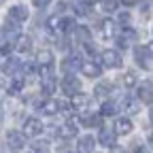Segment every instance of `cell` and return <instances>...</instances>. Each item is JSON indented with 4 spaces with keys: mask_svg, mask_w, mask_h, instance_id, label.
Instances as JSON below:
<instances>
[{
    "mask_svg": "<svg viewBox=\"0 0 153 153\" xmlns=\"http://www.w3.org/2000/svg\"><path fill=\"white\" fill-rule=\"evenodd\" d=\"M130 19H132V17H130V13H126V11H123V13H119V15H117V24H119V26H128V24H130Z\"/></svg>",
    "mask_w": 153,
    "mask_h": 153,
    "instance_id": "cell-32",
    "label": "cell"
},
{
    "mask_svg": "<svg viewBox=\"0 0 153 153\" xmlns=\"http://www.w3.org/2000/svg\"><path fill=\"white\" fill-rule=\"evenodd\" d=\"M134 153H147V151H145L143 147H136V151H134Z\"/></svg>",
    "mask_w": 153,
    "mask_h": 153,
    "instance_id": "cell-38",
    "label": "cell"
},
{
    "mask_svg": "<svg viewBox=\"0 0 153 153\" xmlns=\"http://www.w3.org/2000/svg\"><path fill=\"white\" fill-rule=\"evenodd\" d=\"M38 66H53V53L51 51H41L38 53Z\"/></svg>",
    "mask_w": 153,
    "mask_h": 153,
    "instance_id": "cell-23",
    "label": "cell"
},
{
    "mask_svg": "<svg viewBox=\"0 0 153 153\" xmlns=\"http://www.w3.org/2000/svg\"><path fill=\"white\" fill-rule=\"evenodd\" d=\"M81 66H83V60L79 55H66L64 57V62H62V68L66 70V72H76V70H81Z\"/></svg>",
    "mask_w": 153,
    "mask_h": 153,
    "instance_id": "cell-6",
    "label": "cell"
},
{
    "mask_svg": "<svg viewBox=\"0 0 153 153\" xmlns=\"http://www.w3.org/2000/svg\"><path fill=\"white\" fill-rule=\"evenodd\" d=\"M43 130H45L43 121L36 117H28L24 121V136H28V138H38L43 134Z\"/></svg>",
    "mask_w": 153,
    "mask_h": 153,
    "instance_id": "cell-2",
    "label": "cell"
},
{
    "mask_svg": "<svg viewBox=\"0 0 153 153\" xmlns=\"http://www.w3.org/2000/svg\"><path fill=\"white\" fill-rule=\"evenodd\" d=\"M19 68H22V62L13 57V60H9V62H7V66H4V72H7V74H15Z\"/></svg>",
    "mask_w": 153,
    "mask_h": 153,
    "instance_id": "cell-27",
    "label": "cell"
},
{
    "mask_svg": "<svg viewBox=\"0 0 153 153\" xmlns=\"http://www.w3.org/2000/svg\"><path fill=\"white\" fill-rule=\"evenodd\" d=\"M49 2H51V0H32V4H34L36 9H45Z\"/></svg>",
    "mask_w": 153,
    "mask_h": 153,
    "instance_id": "cell-35",
    "label": "cell"
},
{
    "mask_svg": "<svg viewBox=\"0 0 153 153\" xmlns=\"http://www.w3.org/2000/svg\"><path fill=\"white\" fill-rule=\"evenodd\" d=\"M2 115L4 113H2V104H0V123H2Z\"/></svg>",
    "mask_w": 153,
    "mask_h": 153,
    "instance_id": "cell-40",
    "label": "cell"
},
{
    "mask_svg": "<svg viewBox=\"0 0 153 153\" xmlns=\"http://www.w3.org/2000/svg\"><path fill=\"white\" fill-rule=\"evenodd\" d=\"M7 145L11 151H22L26 147V136H24V132H17V130H11L7 132Z\"/></svg>",
    "mask_w": 153,
    "mask_h": 153,
    "instance_id": "cell-4",
    "label": "cell"
},
{
    "mask_svg": "<svg viewBox=\"0 0 153 153\" xmlns=\"http://www.w3.org/2000/svg\"><path fill=\"white\" fill-rule=\"evenodd\" d=\"M68 153H79V151H68Z\"/></svg>",
    "mask_w": 153,
    "mask_h": 153,
    "instance_id": "cell-43",
    "label": "cell"
},
{
    "mask_svg": "<svg viewBox=\"0 0 153 153\" xmlns=\"http://www.w3.org/2000/svg\"><path fill=\"white\" fill-rule=\"evenodd\" d=\"M87 102H89V100H87V96L81 94V91H76V94L70 96V104H72L74 108H81V106H85Z\"/></svg>",
    "mask_w": 153,
    "mask_h": 153,
    "instance_id": "cell-20",
    "label": "cell"
},
{
    "mask_svg": "<svg viewBox=\"0 0 153 153\" xmlns=\"http://www.w3.org/2000/svg\"><path fill=\"white\" fill-rule=\"evenodd\" d=\"M76 145H79V153H91L94 147H96V138L87 134V136H81L76 140Z\"/></svg>",
    "mask_w": 153,
    "mask_h": 153,
    "instance_id": "cell-12",
    "label": "cell"
},
{
    "mask_svg": "<svg viewBox=\"0 0 153 153\" xmlns=\"http://www.w3.org/2000/svg\"><path fill=\"white\" fill-rule=\"evenodd\" d=\"M100 123H102L100 115H85L83 117V126H87V128H98Z\"/></svg>",
    "mask_w": 153,
    "mask_h": 153,
    "instance_id": "cell-25",
    "label": "cell"
},
{
    "mask_svg": "<svg viewBox=\"0 0 153 153\" xmlns=\"http://www.w3.org/2000/svg\"><path fill=\"white\" fill-rule=\"evenodd\" d=\"M145 49H147V53L153 57V41H151V43H147V45H145Z\"/></svg>",
    "mask_w": 153,
    "mask_h": 153,
    "instance_id": "cell-36",
    "label": "cell"
},
{
    "mask_svg": "<svg viewBox=\"0 0 153 153\" xmlns=\"http://www.w3.org/2000/svg\"><path fill=\"white\" fill-rule=\"evenodd\" d=\"M28 9L24 7V4H15V7H11L9 9V19L11 22H15V24H24L26 19H28Z\"/></svg>",
    "mask_w": 153,
    "mask_h": 153,
    "instance_id": "cell-5",
    "label": "cell"
},
{
    "mask_svg": "<svg viewBox=\"0 0 153 153\" xmlns=\"http://www.w3.org/2000/svg\"><path fill=\"white\" fill-rule=\"evenodd\" d=\"M87 2H89V4H91V2H98V0H87Z\"/></svg>",
    "mask_w": 153,
    "mask_h": 153,
    "instance_id": "cell-42",
    "label": "cell"
},
{
    "mask_svg": "<svg viewBox=\"0 0 153 153\" xmlns=\"http://www.w3.org/2000/svg\"><path fill=\"white\" fill-rule=\"evenodd\" d=\"M134 60H136V64H138L140 68H145V70L151 68V55L147 53L145 47H138L136 51H134Z\"/></svg>",
    "mask_w": 153,
    "mask_h": 153,
    "instance_id": "cell-10",
    "label": "cell"
},
{
    "mask_svg": "<svg viewBox=\"0 0 153 153\" xmlns=\"http://www.w3.org/2000/svg\"><path fill=\"white\" fill-rule=\"evenodd\" d=\"M76 28V24H74V19H70V17H62L60 19V34H70L72 30Z\"/></svg>",
    "mask_w": 153,
    "mask_h": 153,
    "instance_id": "cell-18",
    "label": "cell"
},
{
    "mask_svg": "<svg viewBox=\"0 0 153 153\" xmlns=\"http://www.w3.org/2000/svg\"><path fill=\"white\" fill-rule=\"evenodd\" d=\"M132 121L128 119V117H119L117 121H115V126H113V132L115 134H121V136H126V134H130L132 132Z\"/></svg>",
    "mask_w": 153,
    "mask_h": 153,
    "instance_id": "cell-11",
    "label": "cell"
},
{
    "mask_svg": "<svg viewBox=\"0 0 153 153\" xmlns=\"http://www.w3.org/2000/svg\"><path fill=\"white\" fill-rule=\"evenodd\" d=\"M55 89H57V83H55L53 76H49V79H43V94H45V96H53Z\"/></svg>",
    "mask_w": 153,
    "mask_h": 153,
    "instance_id": "cell-22",
    "label": "cell"
},
{
    "mask_svg": "<svg viewBox=\"0 0 153 153\" xmlns=\"http://www.w3.org/2000/svg\"><path fill=\"white\" fill-rule=\"evenodd\" d=\"M2 2H4V0H0V7H2Z\"/></svg>",
    "mask_w": 153,
    "mask_h": 153,
    "instance_id": "cell-44",
    "label": "cell"
},
{
    "mask_svg": "<svg viewBox=\"0 0 153 153\" xmlns=\"http://www.w3.org/2000/svg\"><path fill=\"white\" fill-rule=\"evenodd\" d=\"M74 11H76V15H87V13H89V2H85V4H74Z\"/></svg>",
    "mask_w": 153,
    "mask_h": 153,
    "instance_id": "cell-33",
    "label": "cell"
},
{
    "mask_svg": "<svg viewBox=\"0 0 153 153\" xmlns=\"http://www.w3.org/2000/svg\"><path fill=\"white\" fill-rule=\"evenodd\" d=\"M121 36L126 38V41H128V43H130V41H134V38H136V32H134L132 28H126V30L121 32Z\"/></svg>",
    "mask_w": 153,
    "mask_h": 153,
    "instance_id": "cell-34",
    "label": "cell"
},
{
    "mask_svg": "<svg viewBox=\"0 0 153 153\" xmlns=\"http://www.w3.org/2000/svg\"><path fill=\"white\" fill-rule=\"evenodd\" d=\"M32 153H49V143L47 140H36L32 145Z\"/></svg>",
    "mask_w": 153,
    "mask_h": 153,
    "instance_id": "cell-29",
    "label": "cell"
},
{
    "mask_svg": "<svg viewBox=\"0 0 153 153\" xmlns=\"http://www.w3.org/2000/svg\"><path fill=\"white\" fill-rule=\"evenodd\" d=\"M17 47H19V51H28V49H30V38L24 36V34H19V38H17Z\"/></svg>",
    "mask_w": 153,
    "mask_h": 153,
    "instance_id": "cell-30",
    "label": "cell"
},
{
    "mask_svg": "<svg viewBox=\"0 0 153 153\" xmlns=\"http://www.w3.org/2000/svg\"><path fill=\"white\" fill-rule=\"evenodd\" d=\"M123 62V57L117 49H104L100 53V66H106V68H119Z\"/></svg>",
    "mask_w": 153,
    "mask_h": 153,
    "instance_id": "cell-1",
    "label": "cell"
},
{
    "mask_svg": "<svg viewBox=\"0 0 153 153\" xmlns=\"http://www.w3.org/2000/svg\"><path fill=\"white\" fill-rule=\"evenodd\" d=\"M138 83V76H136V72L134 70H126L123 74H121V85L123 87H134Z\"/></svg>",
    "mask_w": 153,
    "mask_h": 153,
    "instance_id": "cell-17",
    "label": "cell"
},
{
    "mask_svg": "<svg viewBox=\"0 0 153 153\" xmlns=\"http://www.w3.org/2000/svg\"><path fill=\"white\" fill-rule=\"evenodd\" d=\"M79 87H81V81L76 79V76H74L72 72H66V74L62 76V81H60V89L68 96V98H70L72 94L79 91Z\"/></svg>",
    "mask_w": 153,
    "mask_h": 153,
    "instance_id": "cell-3",
    "label": "cell"
},
{
    "mask_svg": "<svg viewBox=\"0 0 153 153\" xmlns=\"http://www.w3.org/2000/svg\"><path fill=\"white\" fill-rule=\"evenodd\" d=\"M76 134H79V128H76V123L70 121V119L64 126H60V130H57V136L60 138H74Z\"/></svg>",
    "mask_w": 153,
    "mask_h": 153,
    "instance_id": "cell-9",
    "label": "cell"
},
{
    "mask_svg": "<svg viewBox=\"0 0 153 153\" xmlns=\"http://www.w3.org/2000/svg\"><path fill=\"white\" fill-rule=\"evenodd\" d=\"M149 119H151V123H153V108H151V113H149Z\"/></svg>",
    "mask_w": 153,
    "mask_h": 153,
    "instance_id": "cell-41",
    "label": "cell"
},
{
    "mask_svg": "<svg viewBox=\"0 0 153 153\" xmlns=\"http://www.w3.org/2000/svg\"><path fill=\"white\" fill-rule=\"evenodd\" d=\"M115 113H117V104L111 102V100H104V104L100 108V115H102V117H113Z\"/></svg>",
    "mask_w": 153,
    "mask_h": 153,
    "instance_id": "cell-21",
    "label": "cell"
},
{
    "mask_svg": "<svg viewBox=\"0 0 153 153\" xmlns=\"http://www.w3.org/2000/svg\"><path fill=\"white\" fill-rule=\"evenodd\" d=\"M81 70H83V74H85V76H89V79H98V76L102 74V66H100L98 62H94V60L83 62Z\"/></svg>",
    "mask_w": 153,
    "mask_h": 153,
    "instance_id": "cell-7",
    "label": "cell"
},
{
    "mask_svg": "<svg viewBox=\"0 0 153 153\" xmlns=\"http://www.w3.org/2000/svg\"><path fill=\"white\" fill-rule=\"evenodd\" d=\"M138 100L140 102H153V81H145L138 85Z\"/></svg>",
    "mask_w": 153,
    "mask_h": 153,
    "instance_id": "cell-8",
    "label": "cell"
},
{
    "mask_svg": "<svg viewBox=\"0 0 153 153\" xmlns=\"http://www.w3.org/2000/svg\"><path fill=\"white\" fill-rule=\"evenodd\" d=\"M100 32H102L104 38H113L115 32H117V24H115L113 19H104V22L100 24Z\"/></svg>",
    "mask_w": 153,
    "mask_h": 153,
    "instance_id": "cell-14",
    "label": "cell"
},
{
    "mask_svg": "<svg viewBox=\"0 0 153 153\" xmlns=\"http://www.w3.org/2000/svg\"><path fill=\"white\" fill-rule=\"evenodd\" d=\"M121 2H123L126 7H132V4H136V2H138V0H121Z\"/></svg>",
    "mask_w": 153,
    "mask_h": 153,
    "instance_id": "cell-37",
    "label": "cell"
},
{
    "mask_svg": "<svg viewBox=\"0 0 153 153\" xmlns=\"http://www.w3.org/2000/svg\"><path fill=\"white\" fill-rule=\"evenodd\" d=\"M100 2H102V11H104V13H115V11H117V7H119L117 0H100Z\"/></svg>",
    "mask_w": 153,
    "mask_h": 153,
    "instance_id": "cell-28",
    "label": "cell"
},
{
    "mask_svg": "<svg viewBox=\"0 0 153 153\" xmlns=\"http://www.w3.org/2000/svg\"><path fill=\"white\" fill-rule=\"evenodd\" d=\"M72 34H74L76 38H79L81 43H89V38H91V32H89L85 26H76V28L72 30Z\"/></svg>",
    "mask_w": 153,
    "mask_h": 153,
    "instance_id": "cell-19",
    "label": "cell"
},
{
    "mask_svg": "<svg viewBox=\"0 0 153 153\" xmlns=\"http://www.w3.org/2000/svg\"><path fill=\"white\" fill-rule=\"evenodd\" d=\"M47 28H49L51 32H57V30H60V17H49Z\"/></svg>",
    "mask_w": 153,
    "mask_h": 153,
    "instance_id": "cell-31",
    "label": "cell"
},
{
    "mask_svg": "<svg viewBox=\"0 0 153 153\" xmlns=\"http://www.w3.org/2000/svg\"><path fill=\"white\" fill-rule=\"evenodd\" d=\"M149 145H151V147H153V132H151V134H149Z\"/></svg>",
    "mask_w": 153,
    "mask_h": 153,
    "instance_id": "cell-39",
    "label": "cell"
},
{
    "mask_svg": "<svg viewBox=\"0 0 153 153\" xmlns=\"http://www.w3.org/2000/svg\"><path fill=\"white\" fill-rule=\"evenodd\" d=\"M38 106H41V111H43L45 115H55V113H60V102L53 100V98L45 100L43 104H38Z\"/></svg>",
    "mask_w": 153,
    "mask_h": 153,
    "instance_id": "cell-15",
    "label": "cell"
},
{
    "mask_svg": "<svg viewBox=\"0 0 153 153\" xmlns=\"http://www.w3.org/2000/svg\"><path fill=\"white\" fill-rule=\"evenodd\" d=\"M111 91H113V85H111V81H100L98 85H96V89H94L96 98H104V96H108Z\"/></svg>",
    "mask_w": 153,
    "mask_h": 153,
    "instance_id": "cell-16",
    "label": "cell"
},
{
    "mask_svg": "<svg viewBox=\"0 0 153 153\" xmlns=\"http://www.w3.org/2000/svg\"><path fill=\"white\" fill-rule=\"evenodd\" d=\"M22 89H24V79L15 76V79L11 81V85H9V94L11 96H17V94H22Z\"/></svg>",
    "mask_w": 153,
    "mask_h": 153,
    "instance_id": "cell-24",
    "label": "cell"
},
{
    "mask_svg": "<svg viewBox=\"0 0 153 153\" xmlns=\"http://www.w3.org/2000/svg\"><path fill=\"white\" fill-rule=\"evenodd\" d=\"M123 108H126L130 115L138 113V100H136V98H126V100H123Z\"/></svg>",
    "mask_w": 153,
    "mask_h": 153,
    "instance_id": "cell-26",
    "label": "cell"
},
{
    "mask_svg": "<svg viewBox=\"0 0 153 153\" xmlns=\"http://www.w3.org/2000/svg\"><path fill=\"white\" fill-rule=\"evenodd\" d=\"M115 136H117L115 132H111V130L102 128V130H100V136H98V140H100V145H104V147L113 149V147H115Z\"/></svg>",
    "mask_w": 153,
    "mask_h": 153,
    "instance_id": "cell-13",
    "label": "cell"
}]
</instances>
